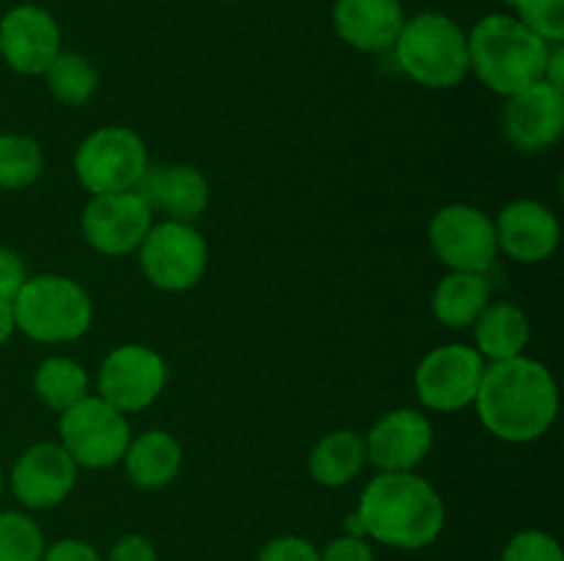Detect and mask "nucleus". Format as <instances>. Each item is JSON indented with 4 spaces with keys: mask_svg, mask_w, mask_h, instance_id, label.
<instances>
[{
    "mask_svg": "<svg viewBox=\"0 0 564 561\" xmlns=\"http://www.w3.org/2000/svg\"><path fill=\"white\" fill-rule=\"evenodd\" d=\"M477 416L490 435L505 443H532L551 429L560 413V388L545 363L518 355L485 366Z\"/></svg>",
    "mask_w": 564,
    "mask_h": 561,
    "instance_id": "1",
    "label": "nucleus"
},
{
    "mask_svg": "<svg viewBox=\"0 0 564 561\" xmlns=\"http://www.w3.org/2000/svg\"><path fill=\"white\" fill-rule=\"evenodd\" d=\"M356 515L364 537L394 550H424L441 537L446 506L427 479L408 473H378L364 487Z\"/></svg>",
    "mask_w": 564,
    "mask_h": 561,
    "instance_id": "2",
    "label": "nucleus"
},
{
    "mask_svg": "<svg viewBox=\"0 0 564 561\" xmlns=\"http://www.w3.org/2000/svg\"><path fill=\"white\" fill-rule=\"evenodd\" d=\"M466 36L468 72L499 97L507 99L543 80L551 44L529 31L518 16L488 14Z\"/></svg>",
    "mask_w": 564,
    "mask_h": 561,
    "instance_id": "3",
    "label": "nucleus"
},
{
    "mask_svg": "<svg viewBox=\"0 0 564 561\" xmlns=\"http://www.w3.org/2000/svg\"><path fill=\"white\" fill-rule=\"evenodd\" d=\"M397 64L413 82L433 91L460 86L468 77V36L452 16L424 11L402 25L394 42Z\"/></svg>",
    "mask_w": 564,
    "mask_h": 561,
    "instance_id": "4",
    "label": "nucleus"
},
{
    "mask_svg": "<svg viewBox=\"0 0 564 561\" xmlns=\"http://www.w3.org/2000/svg\"><path fill=\"white\" fill-rule=\"evenodd\" d=\"M17 330L42 344H69L88 333L94 302L88 292L69 275H28L11 300Z\"/></svg>",
    "mask_w": 564,
    "mask_h": 561,
    "instance_id": "5",
    "label": "nucleus"
},
{
    "mask_svg": "<svg viewBox=\"0 0 564 561\" xmlns=\"http://www.w3.org/2000/svg\"><path fill=\"white\" fill-rule=\"evenodd\" d=\"M147 170V141L130 127H99L75 152V176L91 196L135 190Z\"/></svg>",
    "mask_w": 564,
    "mask_h": 561,
    "instance_id": "6",
    "label": "nucleus"
},
{
    "mask_svg": "<svg viewBox=\"0 0 564 561\" xmlns=\"http://www.w3.org/2000/svg\"><path fill=\"white\" fill-rule=\"evenodd\" d=\"M130 421L121 410L97 394L83 396L64 413H58V443L77 468L105 471L119 465L130 446Z\"/></svg>",
    "mask_w": 564,
    "mask_h": 561,
    "instance_id": "7",
    "label": "nucleus"
},
{
    "mask_svg": "<svg viewBox=\"0 0 564 561\" xmlns=\"http://www.w3.org/2000/svg\"><path fill=\"white\" fill-rule=\"evenodd\" d=\"M135 253L149 284L171 295L193 289L209 264V248L202 231L193 223L169 218L163 223H152Z\"/></svg>",
    "mask_w": 564,
    "mask_h": 561,
    "instance_id": "8",
    "label": "nucleus"
},
{
    "mask_svg": "<svg viewBox=\"0 0 564 561\" xmlns=\"http://www.w3.org/2000/svg\"><path fill=\"white\" fill-rule=\"evenodd\" d=\"M485 358L474 346L441 344L419 361L413 385L416 396L433 413H460L474 405L485 374Z\"/></svg>",
    "mask_w": 564,
    "mask_h": 561,
    "instance_id": "9",
    "label": "nucleus"
},
{
    "mask_svg": "<svg viewBox=\"0 0 564 561\" xmlns=\"http://www.w3.org/2000/svg\"><path fill=\"white\" fill-rule=\"evenodd\" d=\"M427 237L435 256L460 273H488L499 256L494 218L471 204L441 207L430 220Z\"/></svg>",
    "mask_w": 564,
    "mask_h": 561,
    "instance_id": "10",
    "label": "nucleus"
},
{
    "mask_svg": "<svg viewBox=\"0 0 564 561\" xmlns=\"http://www.w3.org/2000/svg\"><path fill=\"white\" fill-rule=\"evenodd\" d=\"M169 383V363L147 344L113 346L97 374V396L116 410L138 413L158 402Z\"/></svg>",
    "mask_w": 564,
    "mask_h": 561,
    "instance_id": "11",
    "label": "nucleus"
},
{
    "mask_svg": "<svg viewBox=\"0 0 564 561\" xmlns=\"http://www.w3.org/2000/svg\"><path fill=\"white\" fill-rule=\"evenodd\" d=\"M152 223V207L135 190L91 196L80 215L83 237L102 256L135 253Z\"/></svg>",
    "mask_w": 564,
    "mask_h": 561,
    "instance_id": "12",
    "label": "nucleus"
},
{
    "mask_svg": "<svg viewBox=\"0 0 564 561\" xmlns=\"http://www.w3.org/2000/svg\"><path fill=\"white\" fill-rule=\"evenodd\" d=\"M77 471V462L58 440H42L17 457L9 479L11 493L25 509H53L72 495Z\"/></svg>",
    "mask_w": 564,
    "mask_h": 561,
    "instance_id": "13",
    "label": "nucleus"
},
{
    "mask_svg": "<svg viewBox=\"0 0 564 561\" xmlns=\"http://www.w3.org/2000/svg\"><path fill=\"white\" fill-rule=\"evenodd\" d=\"M433 421L413 407L383 413L364 438L367 462L378 473H408L422 465L433 449Z\"/></svg>",
    "mask_w": 564,
    "mask_h": 561,
    "instance_id": "14",
    "label": "nucleus"
},
{
    "mask_svg": "<svg viewBox=\"0 0 564 561\" xmlns=\"http://www.w3.org/2000/svg\"><path fill=\"white\" fill-rule=\"evenodd\" d=\"M505 138L521 152H545L564 132V91L545 80L507 97L501 110Z\"/></svg>",
    "mask_w": 564,
    "mask_h": 561,
    "instance_id": "15",
    "label": "nucleus"
},
{
    "mask_svg": "<svg viewBox=\"0 0 564 561\" xmlns=\"http://www.w3.org/2000/svg\"><path fill=\"white\" fill-rule=\"evenodd\" d=\"M61 53V28L50 11L14 6L0 20V55L20 75H44Z\"/></svg>",
    "mask_w": 564,
    "mask_h": 561,
    "instance_id": "16",
    "label": "nucleus"
},
{
    "mask_svg": "<svg viewBox=\"0 0 564 561\" xmlns=\"http://www.w3.org/2000/svg\"><path fill=\"white\" fill-rule=\"evenodd\" d=\"M499 251L518 264H540L560 248L562 226L554 209L534 198H516L494 218Z\"/></svg>",
    "mask_w": 564,
    "mask_h": 561,
    "instance_id": "17",
    "label": "nucleus"
},
{
    "mask_svg": "<svg viewBox=\"0 0 564 561\" xmlns=\"http://www.w3.org/2000/svg\"><path fill=\"white\" fill-rule=\"evenodd\" d=\"M405 25L400 0H336L334 31L352 50L383 53L394 47Z\"/></svg>",
    "mask_w": 564,
    "mask_h": 561,
    "instance_id": "18",
    "label": "nucleus"
},
{
    "mask_svg": "<svg viewBox=\"0 0 564 561\" xmlns=\"http://www.w3.org/2000/svg\"><path fill=\"white\" fill-rule=\"evenodd\" d=\"M135 193L147 198L149 207H158L160 212H165V218L180 220V223H196L209 207L207 176L185 163L169 165V168L149 165Z\"/></svg>",
    "mask_w": 564,
    "mask_h": 561,
    "instance_id": "19",
    "label": "nucleus"
},
{
    "mask_svg": "<svg viewBox=\"0 0 564 561\" xmlns=\"http://www.w3.org/2000/svg\"><path fill=\"white\" fill-rule=\"evenodd\" d=\"M182 443L165 429H147L130 438L124 457L127 479L138 490H163L180 476L182 471Z\"/></svg>",
    "mask_w": 564,
    "mask_h": 561,
    "instance_id": "20",
    "label": "nucleus"
},
{
    "mask_svg": "<svg viewBox=\"0 0 564 561\" xmlns=\"http://www.w3.org/2000/svg\"><path fill=\"white\" fill-rule=\"evenodd\" d=\"M474 350L485 361H507V358L523 355L529 344V317L516 302H488L477 319H474Z\"/></svg>",
    "mask_w": 564,
    "mask_h": 561,
    "instance_id": "21",
    "label": "nucleus"
},
{
    "mask_svg": "<svg viewBox=\"0 0 564 561\" xmlns=\"http://www.w3.org/2000/svg\"><path fill=\"white\" fill-rule=\"evenodd\" d=\"M364 465H367V446L364 435H358L356 429H334L323 435L308 454V476L328 490L356 482Z\"/></svg>",
    "mask_w": 564,
    "mask_h": 561,
    "instance_id": "22",
    "label": "nucleus"
},
{
    "mask_svg": "<svg viewBox=\"0 0 564 561\" xmlns=\"http://www.w3.org/2000/svg\"><path fill=\"white\" fill-rule=\"evenodd\" d=\"M490 302V280L485 273H460V270H449L444 278L438 280L433 292V317L438 319L444 328L463 330L471 328L474 319L482 314V308Z\"/></svg>",
    "mask_w": 564,
    "mask_h": 561,
    "instance_id": "23",
    "label": "nucleus"
},
{
    "mask_svg": "<svg viewBox=\"0 0 564 561\" xmlns=\"http://www.w3.org/2000/svg\"><path fill=\"white\" fill-rule=\"evenodd\" d=\"M33 391L55 413H64L83 396H88V372L66 355H50L33 374Z\"/></svg>",
    "mask_w": 564,
    "mask_h": 561,
    "instance_id": "24",
    "label": "nucleus"
},
{
    "mask_svg": "<svg viewBox=\"0 0 564 561\" xmlns=\"http://www.w3.org/2000/svg\"><path fill=\"white\" fill-rule=\"evenodd\" d=\"M44 80H47V91L58 99L61 105H69V108H80L88 99L97 94L99 75L97 66L80 53H58L53 64L44 72Z\"/></svg>",
    "mask_w": 564,
    "mask_h": 561,
    "instance_id": "25",
    "label": "nucleus"
},
{
    "mask_svg": "<svg viewBox=\"0 0 564 561\" xmlns=\"http://www.w3.org/2000/svg\"><path fill=\"white\" fill-rule=\"evenodd\" d=\"M44 152L28 135H0V187L25 190L42 176Z\"/></svg>",
    "mask_w": 564,
    "mask_h": 561,
    "instance_id": "26",
    "label": "nucleus"
},
{
    "mask_svg": "<svg viewBox=\"0 0 564 561\" xmlns=\"http://www.w3.org/2000/svg\"><path fill=\"white\" fill-rule=\"evenodd\" d=\"M47 542L25 512H0V561H42Z\"/></svg>",
    "mask_w": 564,
    "mask_h": 561,
    "instance_id": "27",
    "label": "nucleus"
},
{
    "mask_svg": "<svg viewBox=\"0 0 564 561\" xmlns=\"http://www.w3.org/2000/svg\"><path fill=\"white\" fill-rule=\"evenodd\" d=\"M516 14L543 42L562 44L564 38V0H518Z\"/></svg>",
    "mask_w": 564,
    "mask_h": 561,
    "instance_id": "28",
    "label": "nucleus"
},
{
    "mask_svg": "<svg viewBox=\"0 0 564 561\" xmlns=\"http://www.w3.org/2000/svg\"><path fill=\"white\" fill-rule=\"evenodd\" d=\"M499 561H564V553L556 537L540 531V528H527L505 544Z\"/></svg>",
    "mask_w": 564,
    "mask_h": 561,
    "instance_id": "29",
    "label": "nucleus"
},
{
    "mask_svg": "<svg viewBox=\"0 0 564 561\" xmlns=\"http://www.w3.org/2000/svg\"><path fill=\"white\" fill-rule=\"evenodd\" d=\"M257 561H319V548L312 539L284 534V537H273L270 542H264Z\"/></svg>",
    "mask_w": 564,
    "mask_h": 561,
    "instance_id": "30",
    "label": "nucleus"
},
{
    "mask_svg": "<svg viewBox=\"0 0 564 561\" xmlns=\"http://www.w3.org/2000/svg\"><path fill=\"white\" fill-rule=\"evenodd\" d=\"M319 561H375V553L369 539L339 534L319 550Z\"/></svg>",
    "mask_w": 564,
    "mask_h": 561,
    "instance_id": "31",
    "label": "nucleus"
},
{
    "mask_svg": "<svg viewBox=\"0 0 564 561\" xmlns=\"http://www.w3.org/2000/svg\"><path fill=\"white\" fill-rule=\"evenodd\" d=\"M105 561H160V559L152 539H147L143 534H124V537H119L113 544H110L108 559Z\"/></svg>",
    "mask_w": 564,
    "mask_h": 561,
    "instance_id": "32",
    "label": "nucleus"
},
{
    "mask_svg": "<svg viewBox=\"0 0 564 561\" xmlns=\"http://www.w3.org/2000/svg\"><path fill=\"white\" fill-rule=\"evenodd\" d=\"M25 280L28 270L20 253L11 251V248H0V297L3 300H14L17 292L22 289Z\"/></svg>",
    "mask_w": 564,
    "mask_h": 561,
    "instance_id": "33",
    "label": "nucleus"
},
{
    "mask_svg": "<svg viewBox=\"0 0 564 561\" xmlns=\"http://www.w3.org/2000/svg\"><path fill=\"white\" fill-rule=\"evenodd\" d=\"M42 561H105V559L94 544L86 542V539L66 537V539H58V542L47 544Z\"/></svg>",
    "mask_w": 564,
    "mask_h": 561,
    "instance_id": "34",
    "label": "nucleus"
},
{
    "mask_svg": "<svg viewBox=\"0 0 564 561\" xmlns=\"http://www.w3.org/2000/svg\"><path fill=\"white\" fill-rule=\"evenodd\" d=\"M543 80L549 82V86L564 91V47L562 44H551L549 61H545V69H543Z\"/></svg>",
    "mask_w": 564,
    "mask_h": 561,
    "instance_id": "35",
    "label": "nucleus"
},
{
    "mask_svg": "<svg viewBox=\"0 0 564 561\" xmlns=\"http://www.w3.org/2000/svg\"><path fill=\"white\" fill-rule=\"evenodd\" d=\"M14 330L17 324H14V308H11V300H3V297H0V346L11 339Z\"/></svg>",
    "mask_w": 564,
    "mask_h": 561,
    "instance_id": "36",
    "label": "nucleus"
},
{
    "mask_svg": "<svg viewBox=\"0 0 564 561\" xmlns=\"http://www.w3.org/2000/svg\"><path fill=\"white\" fill-rule=\"evenodd\" d=\"M0 495H3V473H0Z\"/></svg>",
    "mask_w": 564,
    "mask_h": 561,
    "instance_id": "37",
    "label": "nucleus"
},
{
    "mask_svg": "<svg viewBox=\"0 0 564 561\" xmlns=\"http://www.w3.org/2000/svg\"><path fill=\"white\" fill-rule=\"evenodd\" d=\"M505 3H507V6H516V3H518V0H505Z\"/></svg>",
    "mask_w": 564,
    "mask_h": 561,
    "instance_id": "38",
    "label": "nucleus"
},
{
    "mask_svg": "<svg viewBox=\"0 0 564 561\" xmlns=\"http://www.w3.org/2000/svg\"><path fill=\"white\" fill-rule=\"evenodd\" d=\"M218 3H237V0H218Z\"/></svg>",
    "mask_w": 564,
    "mask_h": 561,
    "instance_id": "39",
    "label": "nucleus"
}]
</instances>
